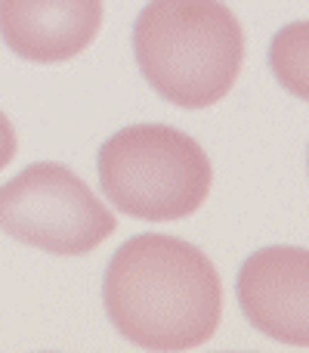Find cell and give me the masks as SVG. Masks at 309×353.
Listing matches in <instances>:
<instances>
[{
    "label": "cell",
    "instance_id": "obj_1",
    "mask_svg": "<svg viewBox=\"0 0 309 353\" xmlns=\"http://www.w3.org/2000/svg\"><path fill=\"white\" fill-rule=\"evenodd\" d=\"M105 316L142 350H192L223 316V282L192 242L140 232L111 254L103 279Z\"/></svg>",
    "mask_w": 309,
    "mask_h": 353
},
{
    "label": "cell",
    "instance_id": "obj_2",
    "mask_svg": "<svg viewBox=\"0 0 309 353\" xmlns=\"http://www.w3.org/2000/svg\"><path fill=\"white\" fill-rule=\"evenodd\" d=\"M130 41L146 84L180 109L220 103L244 62L242 22L223 0H149Z\"/></svg>",
    "mask_w": 309,
    "mask_h": 353
},
{
    "label": "cell",
    "instance_id": "obj_3",
    "mask_svg": "<svg viewBox=\"0 0 309 353\" xmlns=\"http://www.w3.org/2000/svg\"><path fill=\"white\" fill-rule=\"evenodd\" d=\"M99 186L121 214L136 220L192 217L211 192L213 168L195 137L170 124H130L96 152Z\"/></svg>",
    "mask_w": 309,
    "mask_h": 353
},
{
    "label": "cell",
    "instance_id": "obj_4",
    "mask_svg": "<svg viewBox=\"0 0 309 353\" xmlns=\"http://www.w3.org/2000/svg\"><path fill=\"white\" fill-rule=\"evenodd\" d=\"M118 220L72 168L37 161L0 186V230L47 254H90Z\"/></svg>",
    "mask_w": 309,
    "mask_h": 353
},
{
    "label": "cell",
    "instance_id": "obj_5",
    "mask_svg": "<svg viewBox=\"0 0 309 353\" xmlns=\"http://www.w3.org/2000/svg\"><path fill=\"white\" fill-rule=\"evenodd\" d=\"M235 298L260 335L288 347H309V248H257L238 267Z\"/></svg>",
    "mask_w": 309,
    "mask_h": 353
},
{
    "label": "cell",
    "instance_id": "obj_6",
    "mask_svg": "<svg viewBox=\"0 0 309 353\" xmlns=\"http://www.w3.org/2000/svg\"><path fill=\"white\" fill-rule=\"evenodd\" d=\"M103 28V0H0V37L28 62L74 59Z\"/></svg>",
    "mask_w": 309,
    "mask_h": 353
},
{
    "label": "cell",
    "instance_id": "obj_7",
    "mask_svg": "<svg viewBox=\"0 0 309 353\" xmlns=\"http://www.w3.org/2000/svg\"><path fill=\"white\" fill-rule=\"evenodd\" d=\"M269 72L291 97L309 103V19L288 22L269 41Z\"/></svg>",
    "mask_w": 309,
    "mask_h": 353
},
{
    "label": "cell",
    "instance_id": "obj_8",
    "mask_svg": "<svg viewBox=\"0 0 309 353\" xmlns=\"http://www.w3.org/2000/svg\"><path fill=\"white\" fill-rule=\"evenodd\" d=\"M16 149H19V143H16V130H12V124H10V118L0 112V171H3L6 165H10L12 159H16Z\"/></svg>",
    "mask_w": 309,
    "mask_h": 353
},
{
    "label": "cell",
    "instance_id": "obj_9",
    "mask_svg": "<svg viewBox=\"0 0 309 353\" xmlns=\"http://www.w3.org/2000/svg\"><path fill=\"white\" fill-rule=\"evenodd\" d=\"M306 171H309V149H306Z\"/></svg>",
    "mask_w": 309,
    "mask_h": 353
}]
</instances>
